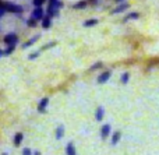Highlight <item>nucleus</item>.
Returning <instances> with one entry per match:
<instances>
[{"instance_id":"obj_1","label":"nucleus","mask_w":159,"mask_h":155,"mask_svg":"<svg viewBox=\"0 0 159 155\" xmlns=\"http://www.w3.org/2000/svg\"><path fill=\"white\" fill-rule=\"evenodd\" d=\"M61 7H63V3H61L60 0H49L48 10L45 11V16L50 17V18H55V17L59 16Z\"/></svg>"},{"instance_id":"obj_2","label":"nucleus","mask_w":159,"mask_h":155,"mask_svg":"<svg viewBox=\"0 0 159 155\" xmlns=\"http://www.w3.org/2000/svg\"><path fill=\"white\" fill-rule=\"evenodd\" d=\"M0 6L4 8L6 13H11V14H16V16H21L22 11H24L22 6L17 4V3H13V2H2Z\"/></svg>"},{"instance_id":"obj_3","label":"nucleus","mask_w":159,"mask_h":155,"mask_svg":"<svg viewBox=\"0 0 159 155\" xmlns=\"http://www.w3.org/2000/svg\"><path fill=\"white\" fill-rule=\"evenodd\" d=\"M3 41H4L6 45H17L18 43V35L16 32H8L4 35Z\"/></svg>"},{"instance_id":"obj_4","label":"nucleus","mask_w":159,"mask_h":155,"mask_svg":"<svg viewBox=\"0 0 159 155\" xmlns=\"http://www.w3.org/2000/svg\"><path fill=\"white\" fill-rule=\"evenodd\" d=\"M110 134H112V126H110L109 123H106V125H103L101 127V139L105 141L106 139L110 137Z\"/></svg>"},{"instance_id":"obj_5","label":"nucleus","mask_w":159,"mask_h":155,"mask_svg":"<svg viewBox=\"0 0 159 155\" xmlns=\"http://www.w3.org/2000/svg\"><path fill=\"white\" fill-rule=\"evenodd\" d=\"M110 77H112V70H105V71H102L101 74L98 75V84L107 83V81L110 80Z\"/></svg>"},{"instance_id":"obj_6","label":"nucleus","mask_w":159,"mask_h":155,"mask_svg":"<svg viewBox=\"0 0 159 155\" xmlns=\"http://www.w3.org/2000/svg\"><path fill=\"white\" fill-rule=\"evenodd\" d=\"M129 8H130V3H124V2H121V3H119V4L112 10V14H120V13H124V11L129 10Z\"/></svg>"},{"instance_id":"obj_7","label":"nucleus","mask_w":159,"mask_h":155,"mask_svg":"<svg viewBox=\"0 0 159 155\" xmlns=\"http://www.w3.org/2000/svg\"><path fill=\"white\" fill-rule=\"evenodd\" d=\"M31 17L39 22L45 17V10L42 7H35V8H34V11H32V14H31Z\"/></svg>"},{"instance_id":"obj_8","label":"nucleus","mask_w":159,"mask_h":155,"mask_svg":"<svg viewBox=\"0 0 159 155\" xmlns=\"http://www.w3.org/2000/svg\"><path fill=\"white\" fill-rule=\"evenodd\" d=\"M49 98L48 97H43L41 101H39V103H38V112L39 113H45L46 112V109H48V106H49Z\"/></svg>"},{"instance_id":"obj_9","label":"nucleus","mask_w":159,"mask_h":155,"mask_svg":"<svg viewBox=\"0 0 159 155\" xmlns=\"http://www.w3.org/2000/svg\"><path fill=\"white\" fill-rule=\"evenodd\" d=\"M105 113H106V111H105V108L102 105H99L98 108L95 109V120L96 122H102L105 117Z\"/></svg>"},{"instance_id":"obj_10","label":"nucleus","mask_w":159,"mask_h":155,"mask_svg":"<svg viewBox=\"0 0 159 155\" xmlns=\"http://www.w3.org/2000/svg\"><path fill=\"white\" fill-rule=\"evenodd\" d=\"M64 134H66V127H64L63 125H59L57 127H56V130H55L56 140H61L64 137Z\"/></svg>"},{"instance_id":"obj_11","label":"nucleus","mask_w":159,"mask_h":155,"mask_svg":"<svg viewBox=\"0 0 159 155\" xmlns=\"http://www.w3.org/2000/svg\"><path fill=\"white\" fill-rule=\"evenodd\" d=\"M39 38H41V35H35V36H32L31 39H28L27 42L22 43V49H28V48H31L34 43H36V42L39 41Z\"/></svg>"},{"instance_id":"obj_12","label":"nucleus","mask_w":159,"mask_h":155,"mask_svg":"<svg viewBox=\"0 0 159 155\" xmlns=\"http://www.w3.org/2000/svg\"><path fill=\"white\" fill-rule=\"evenodd\" d=\"M138 18H140V13L133 11V13H129L123 17V22H127V21H130V20H138Z\"/></svg>"},{"instance_id":"obj_13","label":"nucleus","mask_w":159,"mask_h":155,"mask_svg":"<svg viewBox=\"0 0 159 155\" xmlns=\"http://www.w3.org/2000/svg\"><path fill=\"white\" fill-rule=\"evenodd\" d=\"M22 140H24V134L22 133H16L14 134V139H13V144L16 145V147H20L22 143Z\"/></svg>"},{"instance_id":"obj_14","label":"nucleus","mask_w":159,"mask_h":155,"mask_svg":"<svg viewBox=\"0 0 159 155\" xmlns=\"http://www.w3.org/2000/svg\"><path fill=\"white\" fill-rule=\"evenodd\" d=\"M121 139V131H115V133L112 134V139H110V144L112 145H117V143L120 141Z\"/></svg>"},{"instance_id":"obj_15","label":"nucleus","mask_w":159,"mask_h":155,"mask_svg":"<svg viewBox=\"0 0 159 155\" xmlns=\"http://www.w3.org/2000/svg\"><path fill=\"white\" fill-rule=\"evenodd\" d=\"M41 22H42V28H43V30H49V28L52 27V18L48 16H45L41 20Z\"/></svg>"},{"instance_id":"obj_16","label":"nucleus","mask_w":159,"mask_h":155,"mask_svg":"<svg viewBox=\"0 0 159 155\" xmlns=\"http://www.w3.org/2000/svg\"><path fill=\"white\" fill-rule=\"evenodd\" d=\"M87 6H88V2H87V0H81V2H78V3H75V4H73L71 8H74V10H84Z\"/></svg>"},{"instance_id":"obj_17","label":"nucleus","mask_w":159,"mask_h":155,"mask_svg":"<svg viewBox=\"0 0 159 155\" xmlns=\"http://www.w3.org/2000/svg\"><path fill=\"white\" fill-rule=\"evenodd\" d=\"M98 18H88V20H85V21H84V24H82V25H84V27L85 28H91V27H95V25L96 24H98Z\"/></svg>"},{"instance_id":"obj_18","label":"nucleus","mask_w":159,"mask_h":155,"mask_svg":"<svg viewBox=\"0 0 159 155\" xmlns=\"http://www.w3.org/2000/svg\"><path fill=\"white\" fill-rule=\"evenodd\" d=\"M66 154L67 155H77V151H75V147L73 143H69L66 145Z\"/></svg>"},{"instance_id":"obj_19","label":"nucleus","mask_w":159,"mask_h":155,"mask_svg":"<svg viewBox=\"0 0 159 155\" xmlns=\"http://www.w3.org/2000/svg\"><path fill=\"white\" fill-rule=\"evenodd\" d=\"M16 46H17V45H7L6 50H3V55H6V56L11 55V53H13L14 50H16Z\"/></svg>"},{"instance_id":"obj_20","label":"nucleus","mask_w":159,"mask_h":155,"mask_svg":"<svg viewBox=\"0 0 159 155\" xmlns=\"http://www.w3.org/2000/svg\"><path fill=\"white\" fill-rule=\"evenodd\" d=\"M129 80H130V73L129 71H124L123 74H121V77H120L121 84H124V85H126V84L129 83Z\"/></svg>"},{"instance_id":"obj_21","label":"nucleus","mask_w":159,"mask_h":155,"mask_svg":"<svg viewBox=\"0 0 159 155\" xmlns=\"http://www.w3.org/2000/svg\"><path fill=\"white\" fill-rule=\"evenodd\" d=\"M36 24H38V21H36V20H34L32 17L27 20V25H28L30 28H35V27H36Z\"/></svg>"},{"instance_id":"obj_22","label":"nucleus","mask_w":159,"mask_h":155,"mask_svg":"<svg viewBox=\"0 0 159 155\" xmlns=\"http://www.w3.org/2000/svg\"><path fill=\"white\" fill-rule=\"evenodd\" d=\"M101 67H103V63L102 62H96V63H93L92 66H91V71H95V70H98V69H101Z\"/></svg>"},{"instance_id":"obj_23","label":"nucleus","mask_w":159,"mask_h":155,"mask_svg":"<svg viewBox=\"0 0 159 155\" xmlns=\"http://www.w3.org/2000/svg\"><path fill=\"white\" fill-rule=\"evenodd\" d=\"M39 55H41V50H35V52H32L28 56V59H30V60H35V59L39 57Z\"/></svg>"},{"instance_id":"obj_24","label":"nucleus","mask_w":159,"mask_h":155,"mask_svg":"<svg viewBox=\"0 0 159 155\" xmlns=\"http://www.w3.org/2000/svg\"><path fill=\"white\" fill-rule=\"evenodd\" d=\"M57 45V42L56 41H52V42H49V43H46L43 48H42V50H48V49H50V48H53V46H56Z\"/></svg>"},{"instance_id":"obj_25","label":"nucleus","mask_w":159,"mask_h":155,"mask_svg":"<svg viewBox=\"0 0 159 155\" xmlns=\"http://www.w3.org/2000/svg\"><path fill=\"white\" fill-rule=\"evenodd\" d=\"M45 3V0H32V4L35 6V7H42Z\"/></svg>"},{"instance_id":"obj_26","label":"nucleus","mask_w":159,"mask_h":155,"mask_svg":"<svg viewBox=\"0 0 159 155\" xmlns=\"http://www.w3.org/2000/svg\"><path fill=\"white\" fill-rule=\"evenodd\" d=\"M22 155H32V150L31 148H22Z\"/></svg>"},{"instance_id":"obj_27","label":"nucleus","mask_w":159,"mask_h":155,"mask_svg":"<svg viewBox=\"0 0 159 155\" xmlns=\"http://www.w3.org/2000/svg\"><path fill=\"white\" fill-rule=\"evenodd\" d=\"M32 155H41V153L39 151H32Z\"/></svg>"},{"instance_id":"obj_28","label":"nucleus","mask_w":159,"mask_h":155,"mask_svg":"<svg viewBox=\"0 0 159 155\" xmlns=\"http://www.w3.org/2000/svg\"><path fill=\"white\" fill-rule=\"evenodd\" d=\"M2 57H3V50L0 49V59H2Z\"/></svg>"},{"instance_id":"obj_29","label":"nucleus","mask_w":159,"mask_h":155,"mask_svg":"<svg viewBox=\"0 0 159 155\" xmlns=\"http://www.w3.org/2000/svg\"><path fill=\"white\" fill-rule=\"evenodd\" d=\"M88 2H91V3H93V4H95V3H96V0H88Z\"/></svg>"},{"instance_id":"obj_30","label":"nucleus","mask_w":159,"mask_h":155,"mask_svg":"<svg viewBox=\"0 0 159 155\" xmlns=\"http://www.w3.org/2000/svg\"><path fill=\"white\" fill-rule=\"evenodd\" d=\"M121 2H123V0H116V3H121Z\"/></svg>"},{"instance_id":"obj_31","label":"nucleus","mask_w":159,"mask_h":155,"mask_svg":"<svg viewBox=\"0 0 159 155\" xmlns=\"http://www.w3.org/2000/svg\"><path fill=\"white\" fill-rule=\"evenodd\" d=\"M2 155H8V154H7V153H3V154H2Z\"/></svg>"}]
</instances>
